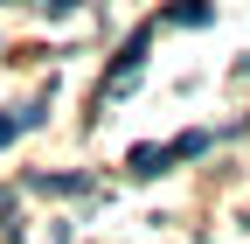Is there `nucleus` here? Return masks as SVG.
<instances>
[{
	"label": "nucleus",
	"instance_id": "nucleus-1",
	"mask_svg": "<svg viewBox=\"0 0 250 244\" xmlns=\"http://www.w3.org/2000/svg\"><path fill=\"white\" fill-rule=\"evenodd\" d=\"M139 63H146V35H132V42H125V56H118V70L104 77V98H118V91L132 84V77H139Z\"/></svg>",
	"mask_w": 250,
	"mask_h": 244
},
{
	"label": "nucleus",
	"instance_id": "nucleus-2",
	"mask_svg": "<svg viewBox=\"0 0 250 244\" xmlns=\"http://www.w3.org/2000/svg\"><path fill=\"white\" fill-rule=\"evenodd\" d=\"M174 154H167V146H139V154H132V174H160Z\"/></svg>",
	"mask_w": 250,
	"mask_h": 244
},
{
	"label": "nucleus",
	"instance_id": "nucleus-3",
	"mask_svg": "<svg viewBox=\"0 0 250 244\" xmlns=\"http://www.w3.org/2000/svg\"><path fill=\"white\" fill-rule=\"evenodd\" d=\"M35 7H42V14H70L77 0H35Z\"/></svg>",
	"mask_w": 250,
	"mask_h": 244
},
{
	"label": "nucleus",
	"instance_id": "nucleus-4",
	"mask_svg": "<svg viewBox=\"0 0 250 244\" xmlns=\"http://www.w3.org/2000/svg\"><path fill=\"white\" fill-rule=\"evenodd\" d=\"M14 133H21V126H14V119H7V112H0V146H7V140H14Z\"/></svg>",
	"mask_w": 250,
	"mask_h": 244
}]
</instances>
